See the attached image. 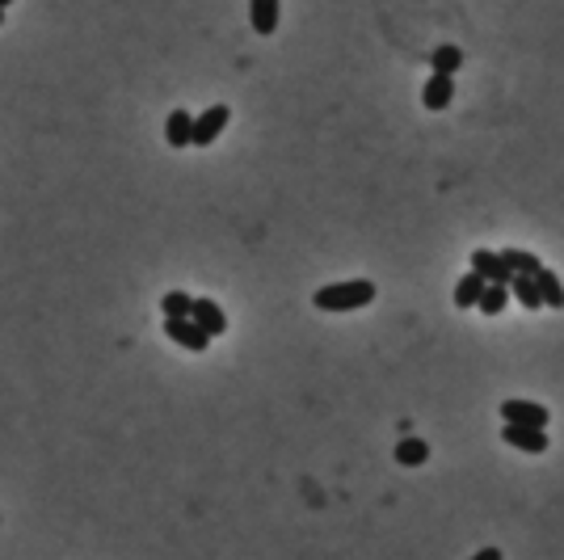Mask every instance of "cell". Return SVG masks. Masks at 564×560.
<instances>
[{
    "instance_id": "cell-4",
    "label": "cell",
    "mask_w": 564,
    "mask_h": 560,
    "mask_svg": "<svg viewBox=\"0 0 564 560\" xmlns=\"http://www.w3.org/2000/svg\"><path fill=\"white\" fill-rule=\"evenodd\" d=\"M501 443L522 455H548L552 451L548 430H535V426H501Z\"/></svg>"
},
{
    "instance_id": "cell-14",
    "label": "cell",
    "mask_w": 564,
    "mask_h": 560,
    "mask_svg": "<svg viewBox=\"0 0 564 560\" xmlns=\"http://www.w3.org/2000/svg\"><path fill=\"white\" fill-rule=\"evenodd\" d=\"M510 295H514V291L505 287V283H489L476 308H481L484 316H501V312H505V304H510Z\"/></svg>"
},
{
    "instance_id": "cell-1",
    "label": "cell",
    "mask_w": 564,
    "mask_h": 560,
    "mask_svg": "<svg viewBox=\"0 0 564 560\" xmlns=\"http://www.w3.org/2000/svg\"><path fill=\"white\" fill-rule=\"evenodd\" d=\"M375 300V283L371 278H350V283H329L312 295V304L321 312H358Z\"/></svg>"
},
{
    "instance_id": "cell-6",
    "label": "cell",
    "mask_w": 564,
    "mask_h": 560,
    "mask_svg": "<svg viewBox=\"0 0 564 560\" xmlns=\"http://www.w3.org/2000/svg\"><path fill=\"white\" fill-rule=\"evenodd\" d=\"M472 270L484 274L489 283H505V287L514 283V270H510V261H505L501 253H493V249H476V253H472Z\"/></svg>"
},
{
    "instance_id": "cell-20",
    "label": "cell",
    "mask_w": 564,
    "mask_h": 560,
    "mask_svg": "<svg viewBox=\"0 0 564 560\" xmlns=\"http://www.w3.org/2000/svg\"><path fill=\"white\" fill-rule=\"evenodd\" d=\"M9 4H13V0H0V9H9Z\"/></svg>"
},
{
    "instance_id": "cell-5",
    "label": "cell",
    "mask_w": 564,
    "mask_h": 560,
    "mask_svg": "<svg viewBox=\"0 0 564 560\" xmlns=\"http://www.w3.org/2000/svg\"><path fill=\"white\" fill-rule=\"evenodd\" d=\"M227 118H232V110L227 106H211V110H203L198 118H194V148H211L219 135H224Z\"/></svg>"
},
{
    "instance_id": "cell-15",
    "label": "cell",
    "mask_w": 564,
    "mask_h": 560,
    "mask_svg": "<svg viewBox=\"0 0 564 560\" xmlns=\"http://www.w3.org/2000/svg\"><path fill=\"white\" fill-rule=\"evenodd\" d=\"M430 68L442 72V76H455V72L464 68V51L451 47V43H442V47H434V55H430Z\"/></svg>"
},
{
    "instance_id": "cell-21",
    "label": "cell",
    "mask_w": 564,
    "mask_h": 560,
    "mask_svg": "<svg viewBox=\"0 0 564 560\" xmlns=\"http://www.w3.org/2000/svg\"><path fill=\"white\" fill-rule=\"evenodd\" d=\"M0 26H4V9H0Z\"/></svg>"
},
{
    "instance_id": "cell-9",
    "label": "cell",
    "mask_w": 564,
    "mask_h": 560,
    "mask_svg": "<svg viewBox=\"0 0 564 560\" xmlns=\"http://www.w3.org/2000/svg\"><path fill=\"white\" fill-rule=\"evenodd\" d=\"M164 140H169V148H190L194 144V114L190 110H173L169 118H164Z\"/></svg>"
},
{
    "instance_id": "cell-2",
    "label": "cell",
    "mask_w": 564,
    "mask_h": 560,
    "mask_svg": "<svg viewBox=\"0 0 564 560\" xmlns=\"http://www.w3.org/2000/svg\"><path fill=\"white\" fill-rule=\"evenodd\" d=\"M497 413L505 426H535V430H544L552 421L548 404H535V400H501Z\"/></svg>"
},
{
    "instance_id": "cell-7",
    "label": "cell",
    "mask_w": 564,
    "mask_h": 560,
    "mask_svg": "<svg viewBox=\"0 0 564 560\" xmlns=\"http://www.w3.org/2000/svg\"><path fill=\"white\" fill-rule=\"evenodd\" d=\"M455 101V76H442V72H434V76L425 80V89H421V106L425 110H447Z\"/></svg>"
},
{
    "instance_id": "cell-3",
    "label": "cell",
    "mask_w": 564,
    "mask_h": 560,
    "mask_svg": "<svg viewBox=\"0 0 564 560\" xmlns=\"http://www.w3.org/2000/svg\"><path fill=\"white\" fill-rule=\"evenodd\" d=\"M164 333H169V341H178L181 350H190V354H203L211 346V333L203 329V324H194L190 316H164Z\"/></svg>"
},
{
    "instance_id": "cell-17",
    "label": "cell",
    "mask_w": 564,
    "mask_h": 560,
    "mask_svg": "<svg viewBox=\"0 0 564 560\" xmlns=\"http://www.w3.org/2000/svg\"><path fill=\"white\" fill-rule=\"evenodd\" d=\"M501 257L510 261V270L514 274H539L544 270V261H539L535 253H522V249H501Z\"/></svg>"
},
{
    "instance_id": "cell-8",
    "label": "cell",
    "mask_w": 564,
    "mask_h": 560,
    "mask_svg": "<svg viewBox=\"0 0 564 560\" xmlns=\"http://www.w3.org/2000/svg\"><path fill=\"white\" fill-rule=\"evenodd\" d=\"M278 17H282V0H249V21L261 38H270L278 30Z\"/></svg>"
},
{
    "instance_id": "cell-12",
    "label": "cell",
    "mask_w": 564,
    "mask_h": 560,
    "mask_svg": "<svg viewBox=\"0 0 564 560\" xmlns=\"http://www.w3.org/2000/svg\"><path fill=\"white\" fill-rule=\"evenodd\" d=\"M510 291H514V300L527 308V312H539V308H548V304H544V291H539V283H535V274H514Z\"/></svg>"
},
{
    "instance_id": "cell-13",
    "label": "cell",
    "mask_w": 564,
    "mask_h": 560,
    "mask_svg": "<svg viewBox=\"0 0 564 560\" xmlns=\"http://www.w3.org/2000/svg\"><path fill=\"white\" fill-rule=\"evenodd\" d=\"M392 455H396V464H404V468H421L425 460H430V443H425V438H413V434H404Z\"/></svg>"
},
{
    "instance_id": "cell-16",
    "label": "cell",
    "mask_w": 564,
    "mask_h": 560,
    "mask_svg": "<svg viewBox=\"0 0 564 560\" xmlns=\"http://www.w3.org/2000/svg\"><path fill=\"white\" fill-rule=\"evenodd\" d=\"M535 283H539V291H544V304H548V308H564V287H560V278H556L548 266L535 274Z\"/></svg>"
},
{
    "instance_id": "cell-11",
    "label": "cell",
    "mask_w": 564,
    "mask_h": 560,
    "mask_svg": "<svg viewBox=\"0 0 564 560\" xmlns=\"http://www.w3.org/2000/svg\"><path fill=\"white\" fill-rule=\"evenodd\" d=\"M484 287H489V278L476 274V270H468L459 283H455V308H459V312H464V308H476L481 304V295H484Z\"/></svg>"
},
{
    "instance_id": "cell-19",
    "label": "cell",
    "mask_w": 564,
    "mask_h": 560,
    "mask_svg": "<svg viewBox=\"0 0 564 560\" xmlns=\"http://www.w3.org/2000/svg\"><path fill=\"white\" fill-rule=\"evenodd\" d=\"M472 560H501V552H497V548H481Z\"/></svg>"
},
{
    "instance_id": "cell-18",
    "label": "cell",
    "mask_w": 564,
    "mask_h": 560,
    "mask_svg": "<svg viewBox=\"0 0 564 560\" xmlns=\"http://www.w3.org/2000/svg\"><path fill=\"white\" fill-rule=\"evenodd\" d=\"M161 312H164V316H190V312H194V300H190V295H186V291H169V295H164V300H161Z\"/></svg>"
},
{
    "instance_id": "cell-10",
    "label": "cell",
    "mask_w": 564,
    "mask_h": 560,
    "mask_svg": "<svg viewBox=\"0 0 564 560\" xmlns=\"http://www.w3.org/2000/svg\"><path fill=\"white\" fill-rule=\"evenodd\" d=\"M194 324H203L211 337H219L227 329V316H224V308L215 304V300H194V312H190Z\"/></svg>"
}]
</instances>
